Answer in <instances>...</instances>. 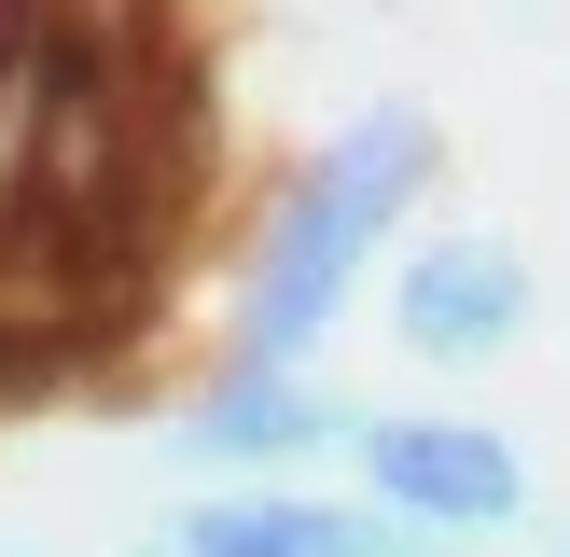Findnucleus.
Returning a JSON list of instances; mask_svg holds the SVG:
<instances>
[{
	"label": "nucleus",
	"instance_id": "f03ea898",
	"mask_svg": "<svg viewBox=\"0 0 570 557\" xmlns=\"http://www.w3.org/2000/svg\"><path fill=\"white\" fill-rule=\"evenodd\" d=\"M362 432L348 390L293 377V362H223V377H195L181 404H167L154 460L195 473V488H293L306 460H334V446Z\"/></svg>",
	"mask_w": 570,
	"mask_h": 557
},
{
	"label": "nucleus",
	"instance_id": "f257e3e1",
	"mask_svg": "<svg viewBox=\"0 0 570 557\" xmlns=\"http://www.w3.org/2000/svg\"><path fill=\"white\" fill-rule=\"evenodd\" d=\"M432 167H445V126H432L417 98L348 111V126L278 182V209L250 223V265H237V362H293V377H306V349H321L334 306L362 293V265L404 237V209L432 195Z\"/></svg>",
	"mask_w": 570,
	"mask_h": 557
},
{
	"label": "nucleus",
	"instance_id": "423d86ee",
	"mask_svg": "<svg viewBox=\"0 0 570 557\" xmlns=\"http://www.w3.org/2000/svg\"><path fill=\"white\" fill-rule=\"evenodd\" d=\"M0 557H56V544H28V529H0Z\"/></svg>",
	"mask_w": 570,
	"mask_h": 557
},
{
	"label": "nucleus",
	"instance_id": "7ed1b4c3",
	"mask_svg": "<svg viewBox=\"0 0 570 557\" xmlns=\"http://www.w3.org/2000/svg\"><path fill=\"white\" fill-rule=\"evenodd\" d=\"M348 460H362V501L404 516V529H432V544H488V529L529 516V460L488 418H376L362 404Z\"/></svg>",
	"mask_w": 570,
	"mask_h": 557
},
{
	"label": "nucleus",
	"instance_id": "0eeeda50",
	"mask_svg": "<svg viewBox=\"0 0 570 557\" xmlns=\"http://www.w3.org/2000/svg\"><path fill=\"white\" fill-rule=\"evenodd\" d=\"M0 390H14V349H0Z\"/></svg>",
	"mask_w": 570,
	"mask_h": 557
},
{
	"label": "nucleus",
	"instance_id": "39448f33",
	"mask_svg": "<svg viewBox=\"0 0 570 557\" xmlns=\"http://www.w3.org/2000/svg\"><path fill=\"white\" fill-rule=\"evenodd\" d=\"M28 56H42V0H0V84H14Z\"/></svg>",
	"mask_w": 570,
	"mask_h": 557
},
{
	"label": "nucleus",
	"instance_id": "20e7f679",
	"mask_svg": "<svg viewBox=\"0 0 570 557\" xmlns=\"http://www.w3.org/2000/svg\"><path fill=\"white\" fill-rule=\"evenodd\" d=\"M390 334H404V362H432V377H488V362H515L529 349V251L488 237V223L417 237L404 278H390Z\"/></svg>",
	"mask_w": 570,
	"mask_h": 557
}]
</instances>
